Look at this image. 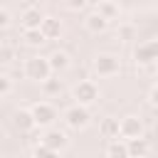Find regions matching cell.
<instances>
[{
  "mask_svg": "<svg viewBox=\"0 0 158 158\" xmlns=\"http://www.w3.org/2000/svg\"><path fill=\"white\" fill-rule=\"evenodd\" d=\"M133 59H136V64H146V67H151L153 62H158V40L138 42L136 49H133Z\"/></svg>",
  "mask_w": 158,
  "mask_h": 158,
  "instance_id": "8992f818",
  "label": "cell"
},
{
  "mask_svg": "<svg viewBox=\"0 0 158 158\" xmlns=\"http://www.w3.org/2000/svg\"><path fill=\"white\" fill-rule=\"evenodd\" d=\"M10 12L5 10V7H0V30H5V27H10Z\"/></svg>",
  "mask_w": 158,
  "mask_h": 158,
  "instance_id": "d4e9b609",
  "label": "cell"
},
{
  "mask_svg": "<svg viewBox=\"0 0 158 158\" xmlns=\"http://www.w3.org/2000/svg\"><path fill=\"white\" fill-rule=\"evenodd\" d=\"M86 5H89V0H64V7L72 10V12H79V10H84Z\"/></svg>",
  "mask_w": 158,
  "mask_h": 158,
  "instance_id": "cb8c5ba5",
  "label": "cell"
},
{
  "mask_svg": "<svg viewBox=\"0 0 158 158\" xmlns=\"http://www.w3.org/2000/svg\"><path fill=\"white\" fill-rule=\"evenodd\" d=\"M148 153V143H146V138L141 136V138H131L128 141V156L131 158H143Z\"/></svg>",
  "mask_w": 158,
  "mask_h": 158,
  "instance_id": "e0dca14e",
  "label": "cell"
},
{
  "mask_svg": "<svg viewBox=\"0 0 158 158\" xmlns=\"http://www.w3.org/2000/svg\"><path fill=\"white\" fill-rule=\"evenodd\" d=\"M42 143L44 146H49L52 151H62V148H67V143H69V138H67V133L64 131H59V128H47V133L42 136Z\"/></svg>",
  "mask_w": 158,
  "mask_h": 158,
  "instance_id": "ba28073f",
  "label": "cell"
},
{
  "mask_svg": "<svg viewBox=\"0 0 158 158\" xmlns=\"http://www.w3.org/2000/svg\"><path fill=\"white\" fill-rule=\"evenodd\" d=\"M94 72L99 77H116L121 72V59L116 54H111V52H104V54H99L94 59Z\"/></svg>",
  "mask_w": 158,
  "mask_h": 158,
  "instance_id": "277c9868",
  "label": "cell"
},
{
  "mask_svg": "<svg viewBox=\"0 0 158 158\" xmlns=\"http://www.w3.org/2000/svg\"><path fill=\"white\" fill-rule=\"evenodd\" d=\"M42 89H44V94L47 96H54V94H59L62 91V79H57V77H47L44 81H42Z\"/></svg>",
  "mask_w": 158,
  "mask_h": 158,
  "instance_id": "d6986e66",
  "label": "cell"
},
{
  "mask_svg": "<svg viewBox=\"0 0 158 158\" xmlns=\"http://www.w3.org/2000/svg\"><path fill=\"white\" fill-rule=\"evenodd\" d=\"M106 156H109V158H131V156H128V141H126V138H114V141H109Z\"/></svg>",
  "mask_w": 158,
  "mask_h": 158,
  "instance_id": "4fadbf2b",
  "label": "cell"
},
{
  "mask_svg": "<svg viewBox=\"0 0 158 158\" xmlns=\"http://www.w3.org/2000/svg\"><path fill=\"white\" fill-rule=\"evenodd\" d=\"M49 67H52V72H64V69H69V54L67 52H52L49 57Z\"/></svg>",
  "mask_w": 158,
  "mask_h": 158,
  "instance_id": "9a60e30c",
  "label": "cell"
},
{
  "mask_svg": "<svg viewBox=\"0 0 158 158\" xmlns=\"http://www.w3.org/2000/svg\"><path fill=\"white\" fill-rule=\"evenodd\" d=\"M148 99H151V104H153V106H158V84H156V86L151 89V94H148Z\"/></svg>",
  "mask_w": 158,
  "mask_h": 158,
  "instance_id": "484cf974",
  "label": "cell"
},
{
  "mask_svg": "<svg viewBox=\"0 0 158 158\" xmlns=\"http://www.w3.org/2000/svg\"><path fill=\"white\" fill-rule=\"evenodd\" d=\"M99 133H101V138H106V141L121 138V136H118V118H111V116L101 118V123H99Z\"/></svg>",
  "mask_w": 158,
  "mask_h": 158,
  "instance_id": "7c38bea8",
  "label": "cell"
},
{
  "mask_svg": "<svg viewBox=\"0 0 158 158\" xmlns=\"http://www.w3.org/2000/svg\"><path fill=\"white\" fill-rule=\"evenodd\" d=\"M118 136L131 141V138H141L143 136V121L138 116H123L118 121Z\"/></svg>",
  "mask_w": 158,
  "mask_h": 158,
  "instance_id": "52a82bcc",
  "label": "cell"
},
{
  "mask_svg": "<svg viewBox=\"0 0 158 158\" xmlns=\"http://www.w3.org/2000/svg\"><path fill=\"white\" fill-rule=\"evenodd\" d=\"M10 91H12V79H10L7 74H0V99L7 96Z\"/></svg>",
  "mask_w": 158,
  "mask_h": 158,
  "instance_id": "603a6c76",
  "label": "cell"
},
{
  "mask_svg": "<svg viewBox=\"0 0 158 158\" xmlns=\"http://www.w3.org/2000/svg\"><path fill=\"white\" fill-rule=\"evenodd\" d=\"M84 27H86L91 35H101V32L109 27V20H106L101 12H96V10H94V12H89V15L84 17Z\"/></svg>",
  "mask_w": 158,
  "mask_h": 158,
  "instance_id": "8fae6325",
  "label": "cell"
},
{
  "mask_svg": "<svg viewBox=\"0 0 158 158\" xmlns=\"http://www.w3.org/2000/svg\"><path fill=\"white\" fill-rule=\"evenodd\" d=\"M72 96L77 99V104H81V106H91V104L99 99V86H96V81H91V79H81V81L74 86Z\"/></svg>",
  "mask_w": 158,
  "mask_h": 158,
  "instance_id": "5b68a950",
  "label": "cell"
},
{
  "mask_svg": "<svg viewBox=\"0 0 158 158\" xmlns=\"http://www.w3.org/2000/svg\"><path fill=\"white\" fill-rule=\"evenodd\" d=\"M22 40H25V44H30V47H40V44H44L47 42V37H44V32L37 27V30H25L22 32Z\"/></svg>",
  "mask_w": 158,
  "mask_h": 158,
  "instance_id": "ac0fdd59",
  "label": "cell"
},
{
  "mask_svg": "<svg viewBox=\"0 0 158 158\" xmlns=\"http://www.w3.org/2000/svg\"><path fill=\"white\" fill-rule=\"evenodd\" d=\"M62 118H64L67 128H72V131H81V128H86V126L91 123L89 106H81V104H72L69 109H64Z\"/></svg>",
  "mask_w": 158,
  "mask_h": 158,
  "instance_id": "6da1fadb",
  "label": "cell"
},
{
  "mask_svg": "<svg viewBox=\"0 0 158 158\" xmlns=\"http://www.w3.org/2000/svg\"><path fill=\"white\" fill-rule=\"evenodd\" d=\"M12 123H15L22 133H30V131H35V128H37L35 116H32V111H30V109H17V111L12 114Z\"/></svg>",
  "mask_w": 158,
  "mask_h": 158,
  "instance_id": "9c48e42d",
  "label": "cell"
},
{
  "mask_svg": "<svg viewBox=\"0 0 158 158\" xmlns=\"http://www.w3.org/2000/svg\"><path fill=\"white\" fill-rule=\"evenodd\" d=\"M42 20H44V15H42V12H40V7H35V5L25 7V10H22V15H20V22H22V27H25V30H37V27L42 25Z\"/></svg>",
  "mask_w": 158,
  "mask_h": 158,
  "instance_id": "30bf717a",
  "label": "cell"
},
{
  "mask_svg": "<svg viewBox=\"0 0 158 158\" xmlns=\"http://www.w3.org/2000/svg\"><path fill=\"white\" fill-rule=\"evenodd\" d=\"M15 54H17L15 47H10V44H2V47H0V62H2V64H10V62L15 59Z\"/></svg>",
  "mask_w": 158,
  "mask_h": 158,
  "instance_id": "7402d4cb",
  "label": "cell"
},
{
  "mask_svg": "<svg viewBox=\"0 0 158 158\" xmlns=\"http://www.w3.org/2000/svg\"><path fill=\"white\" fill-rule=\"evenodd\" d=\"M22 72H25V77L32 79V81H44V79L52 74V67H49V59H47V57H37V54H35V57L25 59Z\"/></svg>",
  "mask_w": 158,
  "mask_h": 158,
  "instance_id": "7a4b0ae2",
  "label": "cell"
},
{
  "mask_svg": "<svg viewBox=\"0 0 158 158\" xmlns=\"http://www.w3.org/2000/svg\"><path fill=\"white\" fill-rule=\"evenodd\" d=\"M116 35H118V40H133V35H136V30H133V25H128V22H123V25H118V30H116Z\"/></svg>",
  "mask_w": 158,
  "mask_h": 158,
  "instance_id": "44dd1931",
  "label": "cell"
},
{
  "mask_svg": "<svg viewBox=\"0 0 158 158\" xmlns=\"http://www.w3.org/2000/svg\"><path fill=\"white\" fill-rule=\"evenodd\" d=\"M96 12H101V15H104V17L111 22V20H116V17H118V5H116L114 0H99Z\"/></svg>",
  "mask_w": 158,
  "mask_h": 158,
  "instance_id": "2e32d148",
  "label": "cell"
},
{
  "mask_svg": "<svg viewBox=\"0 0 158 158\" xmlns=\"http://www.w3.org/2000/svg\"><path fill=\"white\" fill-rule=\"evenodd\" d=\"M30 111H32V116H35V123H37V128H49L54 121H57V109H54V104H49V101H37V104H32L30 106Z\"/></svg>",
  "mask_w": 158,
  "mask_h": 158,
  "instance_id": "3957f363",
  "label": "cell"
},
{
  "mask_svg": "<svg viewBox=\"0 0 158 158\" xmlns=\"http://www.w3.org/2000/svg\"><path fill=\"white\" fill-rule=\"evenodd\" d=\"M40 30L44 32L47 40H57V37L62 35V22H59L57 17H44L42 25H40Z\"/></svg>",
  "mask_w": 158,
  "mask_h": 158,
  "instance_id": "5bb4252c",
  "label": "cell"
},
{
  "mask_svg": "<svg viewBox=\"0 0 158 158\" xmlns=\"http://www.w3.org/2000/svg\"><path fill=\"white\" fill-rule=\"evenodd\" d=\"M32 153H35V158H59V153H57V151H52L49 146H44L42 141L35 146V151H32Z\"/></svg>",
  "mask_w": 158,
  "mask_h": 158,
  "instance_id": "ffe728a7",
  "label": "cell"
}]
</instances>
